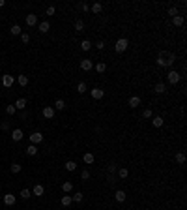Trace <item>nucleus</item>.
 Returning a JSON list of instances; mask_svg holds the SVG:
<instances>
[{
	"mask_svg": "<svg viewBox=\"0 0 187 210\" xmlns=\"http://www.w3.org/2000/svg\"><path fill=\"white\" fill-rule=\"evenodd\" d=\"M174 60H176V54L170 53V51H161L159 56H157V64L161 68H170L174 64Z\"/></svg>",
	"mask_w": 187,
	"mask_h": 210,
	"instance_id": "f257e3e1",
	"label": "nucleus"
},
{
	"mask_svg": "<svg viewBox=\"0 0 187 210\" xmlns=\"http://www.w3.org/2000/svg\"><path fill=\"white\" fill-rule=\"evenodd\" d=\"M129 47V42L125 38H120L118 42H116V45H114V49H116V53H124L125 49Z\"/></svg>",
	"mask_w": 187,
	"mask_h": 210,
	"instance_id": "f03ea898",
	"label": "nucleus"
},
{
	"mask_svg": "<svg viewBox=\"0 0 187 210\" xmlns=\"http://www.w3.org/2000/svg\"><path fill=\"white\" fill-rule=\"evenodd\" d=\"M166 79H169V83H170V85H178V83H180V79H181V75L178 73V71H169Z\"/></svg>",
	"mask_w": 187,
	"mask_h": 210,
	"instance_id": "7ed1b4c3",
	"label": "nucleus"
},
{
	"mask_svg": "<svg viewBox=\"0 0 187 210\" xmlns=\"http://www.w3.org/2000/svg\"><path fill=\"white\" fill-rule=\"evenodd\" d=\"M15 201H17V197H15L13 193H6V195H4V204H8V206H13Z\"/></svg>",
	"mask_w": 187,
	"mask_h": 210,
	"instance_id": "20e7f679",
	"label": "nucleus"
},
{
	"mask_svg": "<svg viewBox=\"0 0 187 210\" xmlns=\"http://www.w3.org/2000/svg\"><path fill=\"white\" fill-rule=\"evenodd\" d=\"M13 83H15L13 75H2V85L6 86V88H9V86H13Z\"/></svg>",
	"mask_w": 187,
	"mask_h": 210,
	"instance_id": "39448f33",
	"label": "nucleus"
},
{
	"mask_svg": "<svg viewBox=\"0 0 187 210\" xmlns=\"http://www.w3.org/2000/svg\"><path fill=\"white\" fill-rule=\"evenodd\" d=\"M30 141H32V145H39V143L43 141V135L39 131H34L32 135H30Z\"/></svg>",
	"mask_w": 187,
	"mask_h": 210,
	"instance_id": "423d86ee",
	"label": "nucleus"
},
{
	"mask_svg": "<svg viewBox=\"0 0 187 210\" xmlns=\"http://www.w3.org/2000/svg\"><path fill=\"white\" fill-rule=\"evenodd\" d=\"M90 94H92L94 100H101V98L105 96V90H101V88H92V90H90Z\"/></svg>",
	"mask_w": 187,
	"mask_h": 210,
	"instance_id": "0eeeda50",
	"label": "nucleus"
},
{
	"mask_svg": "<svg viewBox=\"0 0 187 210\" xmlns=\"http://www.w3.org/2000/svg\"><path fill=\"white\" fill-rule=\"evenodd\" d=\"M23 137H24V133H23V130H19V128H17V130H13V131H11V139H13L15 143H17V141H21Z\"/></svg>",
	"mask_w": 187,
	"mask_h": 210,
	"instance_id": "6e6552de",
	"label": "nucleus"
},
{
	"mask_svg": "<svg viewBox=\"0 0 187 210\" xmlns=\"http://www.w3.org/2000/svg\"><path fill=\"white\" fill-rule=\"evenodd\" d=\"M26 24H28V27H36V24H38V17L34 13H28L26 15Z\"/></svg>",
	"mask_w": 187,
	"mask_h": 210,
	"instance_id": "1a4fd4ad",
	"label": "nucleus"
},
{
	"mask_svg": "<svg viewBox=\"0 0 187 210\" xmlns=\"http://www.w3.org/2000/svg\"><path fill=\"white\" fill-rule=\"evenodd\" d=\"M139 105H140V98H139V96H131V98H129V107H131V109H137Z\"/></svg>",
	"mask_w": 187,
	"mask_h": 210,
	"instance_id": "9d476101",
	"label": "nucleus"
},
{
	"mask_svg": "<svg viewBox=\"0 0 187 210\" xmlns=\"http://www.w3.org/2000/svg\"><path fill=\"white\" fill-rule=\"evenodd\" d=\"M32 193H34V195H38V197H41L43 193H45V188L41 186V184H36V186L32 188Z\"/></svg>",
	"mask_w": 187,
	"mask_h": 210,
	"instance_id": "9b49d317",
	"label": "nucleus"
},
{
	"mask_svg": "<svg viewBox=\"0 0 187 210\" xmlns=\"http://www.w3.org/2000/svg\"><path fill=\"white\" fill-rule=\"evenodd\" d=\"M92 68H94L92 60H80V70H84V71H90Z\"/></svg>",
	"mask_w": 187,
	"mask_h": 210,
	"instance_id": "f8f14e48",
	"label": "nucleus"
},
{
	"mask_svg": "<svg viewBox=\"0 0 187 210\" xmlns=\"http://www.w3.org/2000/svg\"><path fill=\"white\" fill-rule=\"evenodd\" d=\"M15 109L24 111V109H26V100H24V98H19L17 101H15Z\"/></svg>",
	"mask_w": 187,
	"mask_h": 210,
	"instance_id": "ddd939ff",
	"label": "nucleus"
},
{
	"mask_svg": "<svg viewBox=\"0 0 187 210\" xmlns=\"http://www.w3.org/2000/svg\"><path fill=\"white\" fill-rule=\"evenodd\" d=\"M43 116H45L47 120L54 118V109H53V107H45V109H43Z\"/></svg>",
	"mask_w": 187,
	"mask_h": 210,
	"instance_id": "4468645a",
	"label": "nucleus"
},
{
	"mask_svg": "<svg viewBox=\"0 0 187 210\" xmlns=\"http://www.w3.org/2000/svg\"><path fill=\"white\" fill-rule=\"evenodd\" d=\"M172 23H174V27H183V23H185L183 15H176V17H172Z\"/></svg>",
	"mask_w": 187,
	"mask_h": 210,
	"instance_id": "2eb2a0df",
	"label": "nucleus"
},
{
	"mask_svg": "<svg viewBox=\"0 0 187 210\" xmlns=\"http://www.w3.org/2000/svg\"><path fill=\"white\" fill-rule=\"evenodd\" d=\"M114 197H116V201H118V203H124L125 201V191H124V189H116Z\"/></svg>",
	"mask_w": 187,
	"mask_h": 210,
	"instance_id": "dca6fc26",
	"label": "nucleus"
},
{
	"mask_svg": "<svg viewBox=\"0 0 187 210\" xmlns=\"http://www.w3.org/2000/svg\"><path fill=\"white\" fill-rule=\"evenodd\" d=\"M95 68V71H97V73H105V71H107V64H103V62H97L94 66Z\"/></svg>",
	"mask_w": 187,
	"mask_h": 210,
	"instance_id": "f3484780",
	"label": "nucleus"
},
{
	"mask_svg": "<svg viewBox=\"0 0 187 210\" xmlns=\"http://www.w3.org/2000/svg\"><path fill=\"white\" fill-rule=\"evenodd\" d=\"M75 32H82V30H84V23L82 21H80V19H77V21H75Z\"/></svg>",
	"mask_w": 187,
	"mask_h": 210,
	"instance_id": "a211bd4d",
	"label": "nucleus"
},
{
	"mask_svg": "<svg viewBox=\"0 0 187 210\" xmlns=\"http://www.w3.org/2000/svg\"><path fill=\"white\" fill-rule=\"evenodd\" d=\"M94 45H92V42H88V39H84V42H80V49L82 51H90Z\"/></svg>",
	"mask_w": 187,
	"mask_h": 210,
	"instance_id": "6ab92c4d",
	"label": "nucleus"
},
{
	"mask_svg": "<svg viewBox=\"0 0 187 210\" xmlns=\"http://www.w3.org/2000/svg\"><path fill=\"white\" fill-rule=\"evenodd\" d=\"M49 28H50V24L47 23V21H41V23H39V32H49Z\"/></svg>",
	"mask_w": 187,
	"mask_h": 210,
	"instance_id": "aec40b11",
	"label": "nucleus"
},
{
	"mask_svg": "<svg viewBox=\"0 0 187 210\" xmlns=\"http://www.w3.org/2000/svg\"><path fill=\"white\" fill-rule=\"evenodd\" d=\"M60 203H62V206H69V204L73 203V199H71V195H64Z\"/></svg>",
	"mask_w": 187,
	"mask_h": 210,
	"instance_id": "412c9836",
	"label": "nucleus"
},
{
	"mask_svg": "<svg viewBox=\"0 0 187 210\" xmlns=\"http://www.w3.org/2000/svg\"><path fill=\"white\" fill-rule=\"evenodd\" d=\"M155 92H157V94H165V92H166V86L163 85V83H157V85H155V88H154Z\"/></svg>",
	"mask_w": 187,
	"mask_h": 210,
	"instance_id": "4be33fe9",
	"label": "nucleus"
},
{
	"mask_svg": "<svg viewBox=\"0 0 187 210\" xmlns=\"http://www.w3.org/2000/svg\"><path fill=\"white\" fill-rule=\"evenodd\" d=\"M82 160H84V163H88V165H90V163H94V160H95V158H94V154H90V152H86V154L82 156Z\"/></svg>",
	"mask_w": 187,
	"mask_h": 210,
	"instance_id": "5701e85b",
	"label": "nucleus"
},
{
	"mask_svg": "<svg viewBox=\"0 0 187 210\" xmlns=\"http://www.w3.org/2000/svg\"><path fill=\"white\" fill-rule=\"evenodd\" d=\"M90 9H92V13H95V15H97V13H101V9H103V6H101V2H95V4H94V6L90 8Z\"/></svg>",
	"mask_w": 187,
	"mask_h": 210,
	"instance_id": "b1692460",
	"label": "nucleus"
},
{
	"mask_svg": "<svg viewBox=\"0 0 187 210\" xmlns=\"http://www.w3.org/2000/svg\"><path fill=\"white\" fill-rule=\"evenodd\" d=\"M26 154H28V156H36V154H38V146H36V145H30V146L26 148Z\"/></svg>",
	"mask_w": 187,
	"mask_h": 210,
	"instance_id": "393cba45",
	"label": "nucleus"
},
{
	"mask_svg": "<svg viewBox=\"0 0 187 210\" xmlns=\"http://www.w3.org/2000/svg\"><path fill=\"white\" fill-rule=\"evenodd\" d=\"M9 32H11L13 36H21V34H23V30H21V27H19V24H13Z\"/></svg>",
	"mask_w": 187,
	"mask_h": 210,
	"instance_id": "a878e982",
	"label": "nucleus"
},
{
	"mask_svg": "<svg viewBox=\"0 0 187 210\" xmlns=\"http://www.w3.org/2000/svg\"><path fill=\"white\" fill-rule=\"evenodd\" d=\"M86 90H88V88H86V83H84V81H80V83L77 85V92H79V94H84Z\"/></svg>",
	"mask_w": 187,
	"mask_h": 210,
	"instance_id": "bb28decb",
	"label": "nucleus"
},
{
	"mask_svg": "<svg viewBox=\"0 0 187 210\" xmlns=\"http://www.w3.org/2000/svg\"><path fill=\"white\" fill-rule=\"evenodd\" d=\"M163 118H161V116H154V120H151V124H154L155 128H161V126H163Z\"/></svg>",
	"mask_w": 187,
	"mask_h": 210,
	"instance_id": "cd10ccee",
	"label": "nucleus"
},
{
	"mask_svg": "<svg viewBox=\"0 0 187 210\" xmlns=\"http://www.w3.org/2000/svg\"><path fill=\"white\" fill-rule=\"evenodd\" d=\"M64 107H65V101H64V100H56V103H54V107H53V109H56V111H62Z\"/></svg>",
	"mask_w": 187,
	"mask_h": 210,
	"instance_id": "c85d7f7f",
	"label": "nucleus"
},
{
	"mask_svg": "<svg viewBox=\"0 0 187 210\" xmlns=\"http://www.w3.org/2000/svg\"><path fill=\"white\" fill-rule=\"evenodd\" d=\"M23 199H28V197H32V191H30L28 188H24V189H21V193H19Z\"/></svg>",
	"mask_w": 187,
	"mask_h": 210,
	"instance_id": "c756f323",
	"label": "nucleus"
},
{
	"mask_svg": "<svg viewBox=\"0 0 187 210\" xmlns=\"http://www.w3.org/2000/svg\"><path fill=\"white\" fill-rule=\"evenodd\" d=\"M176 161H178L180 165H183V163H185V154H183V152H178V154H176Z\"/></svg>",
	"mask_w": 187,
	"mask_h": 210,
	"instance_id": "7c9ffc66",
	"label": "nucleus"
},
{
	"mask_svg": "<svg viewBox=\"0 0 187 210\" xmlns=\"http://www.w3.org/2000/svg\"><path fill=\"white\" fill-rule=\"evenodd\" d=\"M62 189H64L65 193H69V191L73 189V182H64V184H62Z\"/></svg>",
	"mask_w": 187,
	"mask_h": 210,
	"instance_id": "2f4dec72",
	"label": "nucleus"
},
{
	"mask_svg": "<svg viewBox=\"0 0 187 210\" xmlns=\"http://www.w3.org/2000/svg\"><path fill=\"white\" fill-rule=\"evenodd\" d=\"M17 81H19V85H21V86H26L28 85V77H26V75H19Z\"/></svg>",
	"mask_w": 187,
	"mask_h": 210,
	"instance_id": "473e14b6",
	"label": "nucleus"
},
{
	"mask_svg": "<svg viewBox=\"0 0 187 210\" xmlns=\"http://www.w3.org/2000/svg\"><path fill=\"white\" fill-rule=\"evenodd\" d=\"M21 165H19V163H11V173L13 175H19V173H21Z\"/></svg>",
	"mask_w": 187,
	"mask_h": 210,
	"instance_id": "72a5a7b5",
	"label": "nucleus"
},
{
	"mask_svg": "<svg viewBox=\"0 0 187 210\" xmlns=\"http://www.w3.org/2000/svg\"><path fill=\"white\" fill-rule=\"evenodd\" d=\"M127 175H129V171L125 167H122V169H118V176L120 178H127Z\"/></svg>",
	"mask_w": 187,
	"mask_h": 210,
	"instance_id": "f704fd0d",
	"label": "nucleus"
},
{
	"mask_svg": "<svg viewBox=\"0 0 187 210\" xmlns=\"http://www.w3.org/2000/svg\"><path fill=\"white\" fill-rule=\"evenodd\" d=\"M71 199H73L75 203H82V199H84V195H82V193H80V191H77V193H75V195H73Z\"/></svg>",
	"mask_w": 187,
	"mask_h": 210,
	"instance_id": "c9c22d12",
	"label": "nucleus"
},
{
	"mask_svg": "<svg viewBox=\"0 0 187 210\" xmlns=\"http://www.w3.org/2000/svg\"><path fill=\"white\" fill-rule=\"evenodd\" d=\"M75 169H77V163H75V161H68V163H65V171H75Z\"/></svg>",
	"mask_w": 187,
	"mask_h": 210,
	"instance_id": "e433bc0d",
	"label": "nucleus"
},
{
	"mask_svg": "<svg viewBox=\"0 0 187 210\" xmlns=\"http://www.w3.org/2000/svg\"><path fill=\"white\" fill-rule=\"evenodd\" d=\"M6 113H8L9 116H13L15 113H17V109H15V105H8V107H6Z\"/></svg>",
	"mask_w": 187,
	"mask_h": 210,
	"instance_id": "4c0bfd02",
	"label": "nucleus"
},
{
	"mask_svg": "<svg viewBox=\"0 0 187 210\" xmlns=\"http://www.w3.org/2000/svg\"><path fill=\"white\" fill-rule=\"evenodd\" d=\"M80 178H82V180H84V182H86V180H88V178H90V171H88V169H84V171H82V173H80Z\"/></svg>",
	"mask_w": 187,
	"mask_h": 210,
	"instance_id": "58836bf2",
	"label": "nucleus"
},
{
	"mask_svg": "<svg viewBox=\"0 0 187 210\" xmlns=\"http://www.w3.org/2000/svg\"><path fill=\"white\" fill-rule=\"evenodd\" d=\"M79 8L82 9V11H90V6H88L86 2H80V4H79Z\"/></svg>",
	"mask_w": 187,
	"mask_h": 210,
	"instance_id": "ea45409f",
	"label": "nucleus"
},
{
	"mask_svg": "<svg viewBox=\"0 0 187 210\" xmlns=\"http://www.w3.org/2000/svg\"><path fill=\"white\" fill-rule=\"evenodd\" d=\"M142 116H144V118H151V116H154V113H151V109H146V111L142 113Z\"/></svg>",
	"mask_w": 187,
	"mask_h": 210,
	"instance_id": "a19ab883",
	"label": "nucleus"
},
{
	"mask_svg": "<svg viewBox=\"0 0 187 210\" xmlns=\"http://www.w3.org/2000/svg\"><path fill=\"white\" fill-rule=\"evenodd\" d=\"M116 173V163H109V175Z\"/></svg>",
	"mask_w": 187,
	"mask_h": 210,
	"instance_id": "79ce46f5",
	"label": "nucleus"
},
{
	"mask_svg": "<svg viewBox=\"0 0 187 210\" xmlns=\"http://www.w3.org/2000/svg\"><path fill=\"white\" fill-rule=\"evenodd\" d=\"M54 13H56V8H54V6H49V8H47V15H54Z\"/></svg>",
	"mask_w": 187,
	"mask_h": 210,
	"instance_id": "37998d69",
	"label": "nucleus"
},
{
	"mask_svg": "<svg viewBox=\"0 0 187 210\" xmlns=\"http://www.w3.org/2000/svg\"><path fill=\"white\" fill-rule=\"evenodd\" d=\"M92 45H95V47H97L99 51H101V49H105V43L101 42V39H99V42H95V43H92Z\"/></svg>",
	"mask_w": 187,
	"mask_h": 210,
	"instance_id": "c03bdc74",
	"label": "nucleus"
},
{
	"mask_svg": "<svg viewBox=\"0 0 187 210\" xmlns=\"http://www.w3.org/2000/svg\"><path fill=\"white\" fill-rule=\"evenodd\" d=\"M0 128H2V130H9V122H8V120L0 122Z\"/></svg>",
	"mask_w": 187,
	"mask_h": 210,
	"instance_id": "a18cd8bd",
	"label": "nucleus"
},
{
	"mask_svg": "<svg viewBox=\"0 0 187 210\" xmlns=\"http://www.w3.org/2000/svg\"><path fill=\"white\" fill-rule=\"evenodd\" d=\"M169 13L172 15V17H176V15H180V13H178V9H176V8H170V9H169Z\"/></svg>",
	"mask_w": 187,
	"mask_h": 210,
	"instance_id": "49530a36",
	"label": "nucleus"
},
{
	"mask_svg": "<svg viewBox=\"0 0 187 210\" xmlns=\"http://www.w3.org/2000/svg\"><path fill=\"white\" fill-rule=\"evenodd\" d=\"M21 39H23L24 43H28V42H30V36H28V34H21Z\"/></svg>",
	"mask_w": 187,
	"mask_h": 210,
	"instance_id": "de8ad7c7",
	"label": "nucleus"
},
{
	"mask_svg": "<svg viewBox=\"0 0 187 210\" xmlns=\"http://www.w3.org/2000/svg\"><path fill=\"white\" fill-rule=\"evenodd\" d=\"M4 4H6V2H4V0H0V8H2V6H4Z\"/></svg>",
	"mask_w": 187,
	"mask_h": 210,
	"instance_id": "09e8293b",
	"label": "nucleus"
}]
</instances>
